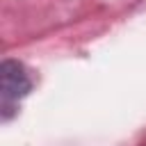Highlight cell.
I'll list each match as a JSON object with an SVG mask.
<instances>
[{
	"label": "cell",
	"instance_id": "cell-1",
	"mask_svg": "<svg viewBox=\"0 0 146 146\" xmlns=\"http://www.w3.org/2000/svg\"><path fill=\"white\" fill-rule=\"evenodd\" d=\"M0 73H2V119L7 121L14 112V105H18V100L30 94L32 80L25 66L16 59H5Z\"/></svg>",
	"mask_w": 146,
	"mask_h": 146
}]
</instances>
